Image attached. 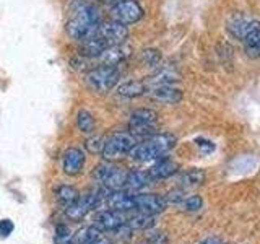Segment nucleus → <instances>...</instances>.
<instances>
[{
	"instance_id": "obj_1",
	"label": "nucleus",
	"mask_w": 260,
	"mask_h": 244,
	"mask_svg": "<svg viewBox=\"0 0 260 244\" xmlns=\"http://www.w3.org/2000/svg\"><path fill=\"white\" fill-rule=\"evenodd\" d=\"M174 145H176V138L173 135L168 134L153 135L150 138H146L145 142L137 143L132 148V151H130V157L137 161L158 160L159 157H162V155L173 148Z\"/></svg>"
},
{
	"instance_id": "obj_2",
	"label": "nucleus",
	"mask_w": 260,
	"mask_h": 244,
	"mask_svg": "<svg viewBox=\"0 0 260 244\" xmlns=\"http://www.w3.org/2000/svg\"><path fill=\"white\" fill-rule=\"evenodd\" d=\"M119 78L120 73L117 67H112V65H100V67H94L86 73L88 86L98 93H106L112 89L117 85Z\"/></svg>"
},
{
	"instance_id": "obj_3",
	"label": "nucleus",
	"mask_w": 260,
	"mask_h": 244,
	"mask_svg": "<svg viewBox=\"0 0 260 244\" xmlns=\"http://www.w3.org/2000/svg\"><path fill=\"white\" fill-rule=\"evenodd\" d=\"M135 145H137V137L127 132H117L106 140L101 155L106 161H114L122 158L124 155H128Z\"/></svg>"
},
{
	"instance_id": "obj_4",
	"label": "nucleus",
	"mask_w": 260,
	"mask_h": 244,
	"mask_svg": "<svg viewBox=\"0 0 260 244\" xmlns=\"http://www.w3.org/2000/svg\"><path fill=\"white\" fill-rule=\"evenodd\" d=\"M156 120L158 114L153 109H137L130 116V134L134 137L150 138L156 135Z\"/></svg>"
},
{
	"instance_id": "obj_5",
	"label": "nucleus",
	"mask_w": 260,
	"mask_h": 244,
	"mask_svg": "<svg viewBox=\"0 0 260 244\" xmlns=\"http://www.w3.org/2000/svg\"><path fill=\"white\" fill-rule=\"evenodd\" d=\"M112 20L120 21L124 24H132L142 20L143 16V8L137 0H119L116 5L111 8Z\"/></svg>"
},
{
	"instance_id": "obj_6",
	"label": "nucleus",
	"mask_w": 260,
	"mask_h": 244,
	"mask_svg": "<svg viewBox=\"0 0 260 244\" xmlns=\"http://www.w3.org/2000/svg\"><path fill=\"white\" fill-rule=\"evenodd\" d=\"M98 36H100L108 46H119V44H124V41L128 38V29L124 23L112 20V21H106L100 24Z\"/></svg>"
},
{
	"instance_id": "obj_7",
	"label": "nucleus",
	"mask_w": 260,
	"mask_h": 244,
	"mask_svg": "<svg viewBox=\"0 0 260 244\" xmlns=\"http://www.w3.org/2000/svg\"><path fill=\"white\" fill-rule=\"evenodd\" d=\"M65 29H67V35L72 39L83 43V41H88L98 35L100 24H93L88 20L78 18V16H70V20L65 24Z\"/></svg>"
},
{
	"instance_id": "obj_8",
	"label": "nucleus",
	"mask_w": 260,
	"mask_h": 244,
	"mask_svg": "<svg viewBox=\"0 0 260 244\" xmlns=\"http://www.w3.org/2000/svg\"><path fill=\"white\" fill-rule=\"evenodd\" d=\"M101 199L98 197V194L93 192V194H86V195H81V197L75 202L72 203L70 207L65 208V215H67L70 220H75V222H78V220H81L83 217H86L89 211L98 208L101 205Z\"/></svg>"
},
{
	"instance_id": "obj_9",
	"label": "nucleus",
	"mask_w": 260,
	"mask_h": 244,
	"mask_svg": "<svg viewBox=\"0 0 260 244\" xmlns=\"http://www.w3.org/2000/svg\"><path fill=\"white\" fill-rule=\"evenodd\" d=\"M135 200H137V210L142 211V214H148V215L161 214V211L166 208V203H168L165 197H159V195H154V194L135 195Z\"/></svg>"
},
{
	"instance_id": "obj_10",
	"label": "nucleus",
	"mask_w": 260,
	"mask_h": 244,
	"mask_svg": "<svg viewBox=\"0 0 260 244\" xmlns=\"http://www.w3.org/2000/svg\"><path fill=\"white\" fill-rule=\"evenodd\" d=\"M94 222H96L94 226L100 231H116L119 226L127 223L124 215H122V211H117V210H104V211H101V214L96 217Z\"/></svg>"
},
{
	"instance_id": "obj_11",
	"label": "nucleus",
	"mask_w": 260,
	"mask_h": 244,
	"mask_svg": "<svg viewBox=\"0 0 260 244\" xmlns=\"http://www.w3.org/2000/svg\"><path fill=\"white\" fill-rule=\"evenodd\" d=\"M85 166V153L80 148L72 146L63 153V173L69 176H77Z\"/></svg>"
},
{
	"instance_id": "obj_12",
	"label": "nucleus",
	"mask_w": 260,
	"mask_h": 244,
	"mask_svg": "<svg viewBox=\"0 0 260 244\" xmlns=\"http://www.w3.org/2000/svg\"><path fill=\"white\" fill-rule=\"evenodd\" d=\"M148 96L153 101L166 103V104H176L182 100V92L174 88L173 85H156L151 92H148Z\"/></svg>"
},
{
	"instance_id": "obj_13",
	"label": "nucleus",
	"mask_w": 260,
	"mask_h": 244,
	"mask_svg": "<svg viewBox=\"0 0 260 244\" xmlns=\"http://www.w3.org/2000/svg\"><path fill=\"white\" fill-rule=\"evenodd\" d=\"M111 210H117V211H128V210H137V200L135 195L128 194V192H122V191H114L108 202Z\"/></svg>"
},
{
	"instance_id": "obj_14",
	"label": "nucleus",
	"mask_w": 260,
	"mask_h": 244,
	"mask_svg": "<svg viewBox=\"0 0 260 244\" xmlns=\"http://www.w3.org/2000/svg\"><path fill=\"white\" fill-rule=\"evenodd\" d=\"M244 51L250 59L260 57V23L252 21L247 36L244 38Z\"/></svg>"
},
{
	"instance_id": "obj_15",
	"label": "nucleus",
	"mask_w": 260,
	"mask_h": 244,
	"mask_svg": "<svg viewBox=\"0 0 260 244\" xmlns=\"http://www.w3.org/2000/svg\"><path fill=\"white\" fill-rule=\"evenodd\" d=\"M128 57V49L124 47L122 44L119 46H109L104 49V52L98 57L101 60L103 65H112V67H117L122 62Z\"/></svg>"
},
{
	"instance_id": "obj_16",
	"label": "nucleus",
	"mask_w": 260,
	"mask_h": 244,
	"mask_svg": "<svg viewBox=\"0 0 260 244\" xmlns=\"http://www.w3.org/2000/svg\"><path fill=\"white\" fill-rule=\"evenodd\" d=\"M177 163L173 161V160H161L158 161L156 165H153L150 169H148V176L151 181H161V179H166V177H171L176 171H177Z\"/></svg>"
},
{
	"instance_id": "obj_17",
	"label": "nucleus",
	"mask_w": 260,
	"mask_h": 244,
	"mask_svg": "<svg viewBox=\"0 0 260 244\" xmlns=\"http://www.w3.org/2000/svg\"><path fill=\"white\" fill-rule=\"evenodd\" d=\"M179 80H181V73L171 65H159V69L151 77V81L156 85H173Z\"/></svg>"
},
{
	"instance_id": "obj_18",
	"label": "nucleus",
	"mask_w": 260,
	"mask_h": 244,
	"mask_svg": "<svg viewBox=\"0 0 260 244\" xmlns=\"http://www.w3.org/2000/svg\"><path fill=\"white\" fill-rule=\"evenodd\" d=\"M106 47H109V46L96 35L94 38L88 39V41H83V43H81V55L89 57V59H93V57H100L104 52Z\"/></svg>"
},
{
	"instance_id": "obj_19",
	"label": "nucleus",
	"mask_w": 260,
	"mask_h": 244,
	"mask_svg": "<svg viewBox=\"0 0 260 244\" xmlns=\"http://www.w3.org/2000/svg\"><path fill=\"white\" fill-rule=\"evenodd\" d=\"M128 173L130 171H127L125 168H119L116 166L114 168V171L111 173V176L106 179V182L103 184L104 187H108V189L111 191H120L122 187L127 186V179H128Z\"/></svg>"
},
{
	"instance_id": "obj_20",
	"label": "nucleus",
	"mask_w": 260,
	"mask_h": 244,
	"mask_svg": "<svg viewBox=\"0 0 260 244\" xmlns=\"http://www.w3.org/2000/svg\"><path fill=\"white\" fill-rule=\"evenodd\" d=\"M117 93L125 98H138L146 93V86L140 80H130V81H125V83H122L117 88Z\"/></svg>"
},
{
	"instance_id": "obj_21",
	"label": "nucleus",
	"mask_w": 260,
	"mask_h": 244,
	"mask_svg": "<svg viewBox=\"0 0 260 244\" xmlns=\"http://www.w3.org/2000/svg\"><path fill=\"white\" fill-rule=\"evenodd\" d=\"M55 197L62 207L67 208L80 199V194L75 187H72V186H60L59 189L55 191Z\"/></svg>"
},
{
	"instance_id": "obj_22",
	"label": "nucleus",
	"mask_w": 260,
	"mask_h": 244,
	"mask_svg": "<svg viewBox=\"0 0 260 244\" xmlns=\"http://www.w3.org/2000/svg\"><path fill=\"white\" fill-rule=\"evenodd\" d=\"M98 238H100V230L96 226H85L73 234L72 244H93Z\"/></svg>"
},
{
	"instance_id": "obj_23",
	"label": "nucleus",
	"mask_w": 260,
	"mask_h": 244,
	"mask_svg": "<svg viewBox=\"0 0 260 244\" xmlns=\"http://www.w3.org/2000/svg\"><path fill=\"white\" fill-rule=\"evenodd\" d=\"M250 24H252V21L242 18V16H234V18L230 21V26H228V29H230V33L234 38H239V39L244 41V38L247 36V33L250 29Z\"/></svg>"
},
{
	"instance_id": "obj_24",
	"label": "nucleus",
	"mask_w": 260,
	"mask_h": 244,
	"mask_svg": "<svg viewBox=\"0 0 260 244\" xmlns=\"http://www.w3.org/2000/svg\"><path fill=\"white\" fill-rule=\"evenodd\" d=\"M151 181L148 173H143V171H130L128 179H127V187L130 191H140L143 187Z\"/></svg>"
},
{
	"instance_id": "obj_25",
	"label": "nucleus",
	"mask_w": 260,
	"mask_h": 244,
	"mask_svg": "<svg viewBox=\"0 0 260 244\" xmlns=\"http://www.w3.org/2000/svg\"><path fill=\"white\" fill-rule=\"evenodd\" d=\"M205 181V173L202 169H189L181 176V182L185 187H195L200 186Z\"/></svg>"
},
{
	"instance_id": "obj_26",
	"label": "nucleus",
	"mask_w": 260,
	"mask_h": 244,
	"mask_svg": "<svg viewBox=\"0 0 260 244\" xmlns=\"http://www.w3.org/2000/svg\"><path fill=\"white\" fill-rule=\"evenodd\" d=\"M127 225L132 228V230H148L154 225V218L153 215H148V214H138L135 217H132L127 222Z\"/></svg>"
},
{
	"instance_id": "obj_27",
	"label": "nucleus",
	"mask_w": 260,
	"mask_h": 244,
	"mask_svg": "<svg viewBox=\"0 0 260 244\" xmlns=\"http://www.w3.org/2000/svg\"><path fill=\"white\" fill-rule=\"evenodd\" d=\"M77 126L83 134H93L94 132V119L88 111H80L77 114Z\"/></svg>"
},
{
	"instance_id": "obj_28",
	"label": "nucleus",
	"mask_w": 260,
	"mask_h": 244,
	"mask_svg": "<svg viewBox=\"0 0 260 244\" xmlns=\"http://www.w3.org/2000/svg\"><path fill=\"white\" fill-rule=\"evenodd\" d=\"M114 166L112 163H101V165H98L96 166V169L93 171V177L96 179L98 182H101V184H104L106 182V179H108L109 176H111V173L114 171Z\"/></svg>"
},
{
	"instance_id": "obj_29",
	"label": "nucleus",
	"mask_w": 260,
	"mask_h": 244,
	"mask_svg": "<svg viewBox=\"0 0 260 244\" xmlns=\"http://www.w3.org/2000/svg\"><path fill=\"white\" fill-rule=\"evenodd\" d=\"M72 238H73V234L69 230V226L59 225L55 228V242L57 244H72Z\"/></svg>"
},
{
	"instance_id": "obj_30",
	"label": "nucleus",
	"mask_w": 260,
	"mask_h": 244,
	"mask_svg": "<svg viewBox=\"0 0 260 244\" xmlns=\"http://www.w3.org/2000/svg\"><path fill=\"white\" fill-rule=\"evenodd\" d=\"M142 60H143V64L154 67V65H158L161 62V52L158 49H145L142 52Z\"/></svg>"
},
{
	"instance_id": "obj_31",
	"label": "nucleus",
	"mask_w": 260,
	"mask_h": 244,
	"mask_svg": "<svg viewBox=\"0 0 260 244\" xmlns=\"http://www.w3.org/2000/svg\"><path fill=\"white\" fill-rule=\"evenodd\" d=\"M70 65H72V69H75L78 72H89L91 70V67H89V57H85L81 54L77 57H72Z\"/></svg>"
},
{
	"instance_id": "obj_32",
	"label": "nucleus",
	"mask_w": 260,
	"mask_h": 244,
	"mask_svg": "<svg viewBox=\"0 0 260 244\" xmlns=\"http://www.w3.org/2000/svg\"><path fill=\"white\" fill-rule=\"evenodd\" d=\"M104 143H106V140H104L103 137L94 135V137H91V138H88L86 143H85V146H86V150H88L89 153H103Z\"/></svg>"
},
{
	"instance_id": "obj_33",
	"label": "nucleus",
	"mask_w": 260,
	"mask_h": 244,
	"mask_svg": "<svg viewBox=\"0 0 260 244\" xmlns=\"http://www.w3.org/2000/svg\"><path fill=\"white\" fill-rule=\"evenodd\" d=\"M203 205V199L200 195H192V197L184 200V208L187 211H199Z\"/></svg>"
},
{
	"instance_id": "obj_34",
	"label": "nucleus",
	"mask_w": 260,
	"mask_h": 244,
	"mask_svg": "<svg viewBox=\"0 0 260 244\" xmlns=\"http://www.w3.org/2000/svg\"><path fill=\"white\" fill-rule=\"evenodd\" d=\"M13 230H15L13 222H10V220H0V236H2V238L10 236Z\"/></svg>"
},
{
	"instance_id": "obj_35",
	"label": "nucleus",
	"mask_w": 260,
	"mask_h": 244,
	"mask_svg": "<svg viewBox=\"0 0 260 244\" xmlns=\"http://www.w3.org/2000/svg\"><path fill=\"white\" fill-rule=\"evenodd\" d=\"M165 199H166V202L177 203V202L184 200V192H182V191H179V189H174V191H171Z\"/></svg>"
},
{
	"instance_id": "obj_36",
	"label": "nucleus",
	"mask_w": 260,
	"mask_h": 244,
	"mask_svg": "<svg viewBox=\"0 0 260 244\" xmlns=\"http://www.w3.org/2000/svg\"><path fill=\"white\" fill-rule=\"evenodd\" d=\"M200 244H224L221 239L218 238V236H210V238H207V239H203Z\"/></svg>"
},
{
	"instance_id": "obj_37",
	"label": "nucleus",
	"mask_w": 260,
	"mask_h": 244,
	"mask_svg": "<svg viewBox=\"0 0 260 244\" xmlns=\"http://www.w3.org/2000/svg\"><path fill=\"white\" fill-rule=\"evenodd\" d=\"M93 244H112L111 241H108V239H103V238H98Z\"/></svg>"
},
{
	"instance_id": "obj_38",
	"label": "nucleus",
	"mask_w": 260,
	"mask_h": 244,
	"mask_svg": "<svg viewBox=\"0 0 260 244\" xmlns=\"http://www.w3.org/2000/svg\"><path fill=\"white\" fill-rule=\"evenodd\" d=\"M100 2H101V4H106V5H108V4H109V5H116V4L119 2V0H100Z\"/></svg>"
}]
</instances>
